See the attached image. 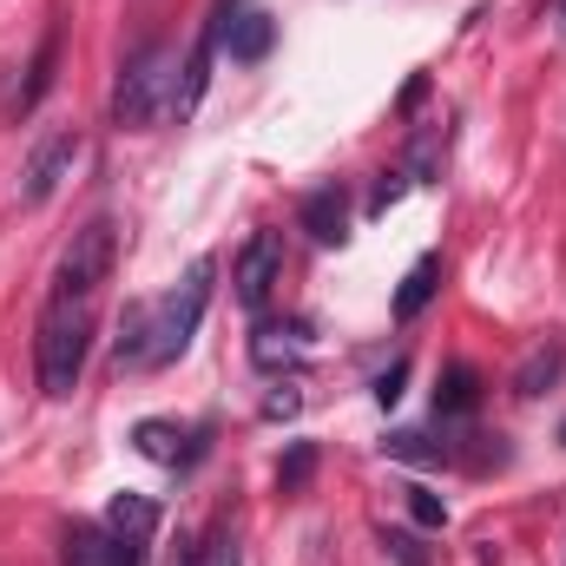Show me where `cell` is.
<instances>
[{
    "label": "cell",
    "mask_w": 566,
    "mask_h": 566,
    "mask_svg": "<svg viewBox=\"0 0 566 566\" xmlns=\"http://www.w3.org/2000/svg\"><path fill=\"white\" fill-rule=\"evenodd\" d=\"M205 303H211V258H198L178 290H165L151 303H126L119 343H113L119 369H165V363H178L191 349L198 323H205Z\"/></svg>",
    "instance_id": "1"
},
{
    "label": "cell",
    "mask_w": 566,
    "mask_h": 566,
    "mask_svg": "<svg viewBox=\"0 0 566 566\" xmlns=\"http://www.w3.org/2000/svg\"><path fill=\"white\" fill-rule=\"evenodd\" d=\"M86 349H93V303L86 296H53L46 316H40V343H33V369H40V389L53 402H66L80 389Z\"/></svg>",
    "instance_id": "2"
},
{
    "label": "cell",
    "mask_w": 566,
    "mask_h": 566,
    "mask_svg": "<svg viewBox=\"0 0 566 566\" xmlns=\"http://www.w3.org/2000/svg\"><path fill=\"white\" fill-rule=\"evenodd\" d=\"M171 93H178V53L171 46H139L119 73L113 126L119 133H151L158 119H171Z\"/></svg>",
    "instance_id": "3"
},
{
    "label": "cell",
    "mask_w": 566,
    "mask_h": 566,
    "mask_svg": "<svg viewBox=\"0 0 566 566\" xmlns=\"http://www.w3.org/2000/svg\"><path fill=\"white\" fill-rule=\"evenodd\" d=\"M113 258H119V224L113 218H86L73 231V244L60 251V271H53V296H86L113 277Z\"/></svg>",
    "instance_id": "4"
},
{
    "label": "cell",
    "mask_w": 566,
    "mask_h": 566,
    "mask_svg": "<svg viewBox=\"0 0 566 566\" xmlns=\"http://www.w3.org/2000/svg\"><path fill=\"white\" fill-rule=\"evenodd\" d=\"M277 277H283V238L277 231H258V238L238 251V271H231L238 303H244V310H264L271 290H277Z\"/></svg>",
    "instance_id": "5"
},
{
    "label": "cell",
    "mask_w": 566,
    "mask_h": 566,
    "mask_svg": "<svg viewBox=\"0 0 566 566\" xmlns=\"http://www.w3.org/2000/svg\"><path fill=\"white\" fill-rule=\"evenodd\" d=\"M73 158H80V133H53V139L33 145V158L20 171V205H46L60 191V178L73 171Z\"/></svg>",
    "instance_id": "6"
},
{
    "label": "cell",
    "mask_w": 566,
    "mask_h": 566,
    "mask_svg": "<svg viewBox=\"0 0 566 566\" xmlns=\"http://www.w3.org/2000/svg\"><path fill=\"white\" fill-rule=\"evenodd\" d=\"M66 566H145V541L126 534H99V527H73L66 534Z\"/></svg>",
    "instance_id": "7"
},
{
    "label": "cell",
    "mask_w": 566,
    "mask_h": 566,
    "mask_svg": "<svg viewBox=\"0 0 566 566\" xmlns=\"http://www.w3.org/2000/svg\"><path fill=\"white\" fill-rule=\"evenodd\" d=\"M218 33H224V46H231L238 66H258V60L277 46V20H271V13H238V20H231V7H224V13H218Z\"/></svg>",
    "instance_id": "8"
},
{
    "label": "cell",
    "mask_w": 566,
    "mask_h": 566,
    "mask_svg": "<svg viewBox=\"0 0 566 566\" xmlns=\"http://www.w3.org/2000/svg\"><path fill=\"white\" fill-rule=\"evenodd\" d=\"M303 231H310L316 244H343V238H349V191H343V185H316V191L303 198Z\"/></svg>",
    "instance_id": "9"
},
{
    "label": "cell",
    "mask_w": 566,
    "mask_h": 566,
    "mask_svg": "<svg viewBox=\"0 0 566 566\" xmlns=\"http://www.w3.org/2000/svg\"><path fill=\"white\" fill-rule=\"evenodd\" d=\"M560 376H566V336H547V343H534V356L514 369V396L534 402V396H547Z\"/></svg>",
    "instance_id": "10"
},
{
    "label": "cell",
    "mask_w": 566,
    "mask_h": 566,
    "mask_svg": "<svg viewBox=\"0 0 566 566\" xmlns=\"http://www.w3.org/2000/svg\"><path fill=\"white\" fill-rule=\"evenodd\" d=\"M474 402H481V376L468 363H448L441 382H434V416L454 422V416H474Z\"/></svg>",
    "instance_id": "11"
},
{
    "label": "cell",
    "mask_w": 566,
    "mask_h": 566,
    "mask_svg": "<svg viewBox=\"0 0 566 566\" xmlns=\"http://www.w3.org/2000/svg\"><path fill=\"white\" fill-rule=\"evenodd\" d=\"M53 60H60V33H46L40 40V53H33V66H27V80L13 86V99H7V113L20 119V113H33L40 99H46V86H53Z\"/></svg>",
    "instance_id": "12"
},
{
    "label": "cell",
    "mask_w": 566,
    "mask_h": 566,
    "mask_svg": "<svg viewBox=\"0 0 566 566\" xmlns=\"http://www.w3.org/2000/svg\"><path fill=\"white\" fill-rule=\"evenodd\" d=\"M106 527L126 534V541H151V534H158V501H145V494H113Z\"/></svg>",
    "instance_id": "13"
},
{
    "label": "cell",
    "mask_w": 566,
    "mask_h": 566,
    "mask_svg": "<svg viewBox=\"0 0 566 566\" xmlns=\"http://www.w3.org/2000/svg\"><path fill=\"white\" fill-rule=\"evenodd\" d=\"M434 290H441V258H422V264L402 277V290H396V323H416L428 303H434Z\"/></svg>",
    "instance_id": "14"
},
{
    "label": "cell",
    "mask_w": 566,
    "mask_h": 566,
    "mask_svg": "<svg viewBox=\"0 0 566 566\" xmlns=\"http://www.w3.org/2000/svg\"><path fill=\"white\" fill-rule=\"evenodd\" d=\"M133 441H139L145 461H165V468H178V461H198L191 448H178L185 434H178L171 422H139V428H133Z\"/></svg>",
    "instance_id": "15"
},
{
    "label": "cell",
    "mask_w": 566,
    "mask_h": 566,
    "mask_svg": "<svg viewBox=\"0 0 566 566\" xmlns=\"http://www.w3.org/2000/svg\"><path fill=\"white\" fill-rule=\"evenodd\" d=\"M310 474H316V441H290L277 461V488L283 494H303L310 488Z\"/></svg>",
    "instance_id": "16"
},
{
    "label": "cell",
    "mask_w": 566,
    "mask_h": 566,
    "mask_svg": "<svg viewBox=\"0 0 566 566\" xmlns=\"http://www.w3.org/2000/svg\"><path fill=\"white\" fill-rule=\"evenodd\" d=\"M251 356H258V369H303V349L283 343V329H271V323L251 336Z\"/></svg>",
    "instance_id": "17"
},
{
    "label": "cell",
    "mask_w": 566,
    "mask_h": 566,
    "mask_svg": "<svg viewBox=\"0 0 566 566\" xmlns=\"http://www.w3.org/2000/svg\"><path fill=\"white\" fill-rule=\"evenodd\" d=\"M389 454L396 461H448V448H434L428 434H389Z\"/></svg>",
    "instance_id": "18"
},
{
    "label": "cell",
    "mask_w": 566,
    "mask_h": 566,
    "mask_svg": "<svg viewBox=\"0 0 566 566\" xmlns=\"http://www.w3.org/2000/svg\"><path fill=\"white\" fill-rule=\"evenodd\" d=\"M409 494V514H416V527H448V507H441V494H428V488H402Z\"/></svg>",
    "instance_id": "19"
},
{
    "label": "cell",
    "mask_w": 566,
    "mask_h": 566,
    "mask_svg": "<svg viewBox=\"0 0 566 566\" xmlns=\"http://www.w3.org/2000/svg\"><path fill=\"white\" fill-rule=\"evenodd\" d=\"M402 382H409V363L396 356V363L376 376V402H382V409H396V402H402Z\"/></svg>",
    "instance_id": "20"
},
{
    "label": "cell",
    "mask_w": 566,
    "mask_h": 566,
    "mask_svg": "<svg viewBox=\"0 0 566 566\" xmlns=\"http://www.w3.org/2000/svg\"><path fill=\"white\" fill-rule=\"evenodd\" d=\"M382 547H389L402 566H428V554L416 547V534H402V527H382Z\"/></svg>",
    "instance_id": "21"
},
{
    "label": "cell",
    "mask_w": 566,
    "mask_h": 566,
    "mask_svg": "<svg viewBox=\"0 0 566 566\" xmlns=\"http://www.w3.org/2000/svg\"><path fill=\"white\" fill-rule=\"evenodd\" d=\"M396 198H402V171H389V178H382V185H376V211H389V205H396Z\"/></svg>",
    "instance_id": "22"
},
{
    "label": "cell",
    "mask_w": 566,
    "mask_h": 566,
    "mask_svg": "<svg viewBox=\"0 0 566 566\" xmlns=\"http://www.w3.org/2000/svg\"><path fill=\"white\" fill-rule=\"evenodd\" d=\"M264 416H296V389H283V396H271V402H264Z\"/></svg>",
    "instance_id": "23"
},
{
    "label": "cell",
    "mask_w": 566,
    "mask_h": 566,
    "mask_svg": "<svg viewBox=\"0 0 566 566\" xmlns=\"http://www.w3.org/2000/svg\"><path fill=\"white\" fill-rule=\"evenodd\" d=\"M554 20H560V33H566V0H554Z\"/></svg>",
    "instance_id": "24"
},
{
    "label": "cell",
    "mask_w": 566,
    "mask_h": 566,
    "mask_svg": "<svg viewBox=\"0 0 566 566\" xmlns=\"http://www.w3.org/2000/svg\"><path fill=\"white\" fill-rule=\"evenodd\" d=\"M560 441H566V428H560Z\"/></svg>",
    "instance_id": "25"
}]
</instances>
